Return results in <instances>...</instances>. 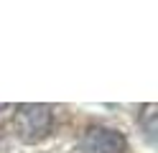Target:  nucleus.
Returning <instances> with one entry per match:
<instances>
[{
  "mask_svg": "<svg viewBox=\"0 0 158 153\" xmlns=\"http://www.w3.org/2000/svg\"><path fill=\"white\" fill-rule=\"evenodd\" d=\"M79 148H82V153H125L127 140L120 130L97 125V128H89L82 135Z\"/></svg>",
  "mask_w": 158,
  "mask_h": 153,
  "instance_id": "2",
  "label": "nucleus"
},
{
  "mask_svg": "<svg viewBox=\"0 0 158 153\" xmlns=\"http://www.w3.org/2000/svg\"><path fill=\"white\" fill-rule=\"evenodd\" d=\"M54 112L48 105H21L15 112V130L26 143H36L51 133Z\"/></svg>",
  "mask_w": 158,
  "mask_h": 153,
  "instance_id": "1",
  "label": "nucleus"
}]
</instances>
